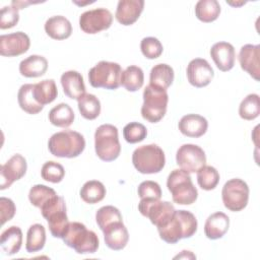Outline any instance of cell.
Returning <instances> with one entry per match:
<instances>
[{
    "label": "cell",
    "mask_w": 260,
    "mask_h": 260,
    "mask_svg": "<svg viewBox=\"0 0 260 260\" xmlns=\"http://www.w3.org/2000/svg\"><path fill=\"white\" fill-rule=\"evenodd\" d=\"M113 22V15L106 8H95L83 12L79 17V26L85 34H98L108 29Z\"/></svg>",
    "instance_id": "4fadbf2b"
},
{
    "label": "cell",
    "mask_w": 260,
    "mask_h": 260,
    "mask_svg": "<svg viewBox=\"0 0 260 260\" xmlns=\"http://www.w3.org/2000/svg\"><path fill=\"white\" fill-rule=\"evenodd\" d=\"M48 69V61L40 55H30L23 59L19 64V72L24 77L43 76Z\"/></svg>",
    "instance_id": "d4e9b609"
},
{
    "label": "cell",
    "mask_w": 260,
    "mask_h": 260,
    "mask_svg": "<svg viewBox=\"0 0 260 260\" xmlns=\"http://www.w3.org/2000/svg\"><path fill=\"white\" fill-rule=\"evenodd\" d=\"M41 176L45 181L51 183H59L65 176V170L59 162L49 160L45 162L41 170Z\"/></svg>",
    "instance_id": "ab89813d"
},
{
    "label": "cell",
    "mask_w": 260,
    "mask_h": 260,
    "mask_svg": "<svg viewBox=\"0 0 260 260\" xmlns=\"http://www.w3.org/2000/svg\"><path fill=\"white\" fill-rule=\"evenodd\" d=\"M197 182L201 189L210 191L217 186L219 182V173L211 166H204L197 171Z\"/></svg>",
    "instance_id": "8d00e7d4"
},
{
    "label": "cell",
    "mask_w": 260,
    "mask_h": 260,
    "mask_svg": "<svg viewBox=\"0 0 260 260\" xmlns=\"http://www.w3.org/2000/svg\"><path fill=\"white\" fill-rule=\"evenodd\" d=\"M106 196L104 184L98 180H90L83 184L80 189L81 199L89 204H95L102 201Z\"/></svg>",
    "instance_id": "d6a6232c"
},
{
    "label": "cell",
    "mask_w": 260,
    "mask_h": 260,
    "mask_svg": "<svg viewBox=\"0 0 260 260\" xmlns=\"http://www.w3.org/2000/svg\"><path fill=\"white\" fill-rule=\"evenodd\" d=\"M95 220L99 228L103 231L109 224L116 221H123L122 214L119 209L112 205L101 207L95 213Z\"/></svg>",
    "instance_id": "74e56055"
},
{
    "label": "cell",
    "mask_w": 260,
    "mask_h": 260,
    "mask_svg": "<svg viewBox=\"0 0 260 260\" xmlns=\"http://www.w3.org/2000/svg\"><path fill=\"white\" fill-rule=\"evenodd\" d=\"M159 237L168 244H176L181 239L191 238L197 231L195 215L187 210H176L171 219L157 228Z\"/></svg>",
    "instance_id": "6da1fadb"
},
{
    "label": "cell",
    "mask_w": 260,
    "mask_h": 260,
    "mask_svg": "<svg viewBox=\"0 0 260 260\" xmlns=\"http://www.w3.org/2000/svg\"><path fill=\"white\" fill-rule=\"evenodd\" d=\"M46 243V231L41 223H35L29 226L26 234L25 249L28 253H35L42 250Z\"/></svg>",
    "instance_id": "e575fe53"
},
{
    "label": "cell",
    "mask_w": 260,
    "mask_h": 260,
    "mask_svg": "<svg viewBox=\"0 0 260 260\" xmlns=\"http://www.w3.org/2000/svg\"><path fill=\"white\" fill-rule=\"evenodd\" d=\"M45 31L54 40H65L71 36L72 25L65 16L55 15L46 21Z\"/></svg>",
    "instance_id": "cb8c5ba5"
},
{
    "label": "cell",
    "mask_w": 260,
    "mask_h": 260,
    "mask_svg": "<svg viewBox=\"0 0 260 260\" xmlns=\"http://www.w3.org/2000/svg\"><path fill=\"white\" fill-rule=\"evenodd\" d=\"M221 198L225 208L234 212L241 211L248 204L249 187L241 179H231L222 187Z\"/></svg>",
    "instance_id": "30bf717a"
},
{
    "label": "cell",
    "mask_w": 260,
    "mask_h": 260,
    "mask_svg": "<svg viewBox=\"0 0 260 260\" xmlns=\"http://www.w3.org/2000/svg\"><path fill=\"white\" fill-rule=\"evenodd\" d=\"M132 162L141 174H156L165 167V152L156 144L142 145L133 151Z\"/></svg>",
    "instance_id": "52a82bcc"
},
{
    "label": "cell",
    "mask_w": 260,
    "mask_h": 260,
    "mask_svg": "<svg viewBox=\"0 0 260 260\" xmlns=\"http://www.w3.org/2000/svg\"><path fill=\"white\" fill-rule=\"evenodd\" d=\"M186 72L189 83L195 87H204L208 85L214 76L212 67L202 58L191 60L187 66Z\"/></svg>",
    "instance_id": "9a60e30c"
},
{
    "label": "cell",
    "mask_w": 260,
    "mask_h": 260,
    "mask_svg": "<svg viewBox=\"0 0 260 260\" xmlns=\"http://www.w3.org/2000/svg\"><path fill=\"white\" fill-rule=\"evenodd\" d=\"M220 13V5L216 0H199L195 5V15L202 22H212Z\"/></svg>",
    "instance_id": "4dcf8cb0"
},
{
    "label": "cell",
    "mask_w": 260,
    "mask_h": 260,
    "mask_svg": "<svg viewBox=\"0 0 260 260\" xmlns=\"http://www.w3.org/2000/svg\"><path fill=\"white\" fill-rule=\"evenodd\" d=\"M0 211H1V224L3 225L6 221L10 220L16 211L14 202L6 197L0 198Z\"/></svg>",
    "instance_id": "f6af8a7d"
},
{
    "label": "cell",
    "mask_w": 260,
    "mask_h": 260,
    "mask_svg": "<svg viewBox=\"0 0 260 260\" xmlns=\"http://www.w3.org/2000/svg\"><path fill=\"white\" fill-rule=\"evenodd\" d=\"M48 148L54 156L73 158L84 150L85 140L79 132L63 130L50 137Z\"/></svg>",
    "instance_id": "7a4b0ae2"
},
{
    "label": "cell",
    "mask_w": 260,
    "mask_h": 260,
    "mask_svg": "<svg viewBox=\"0 0 260 260\" xmlns=\"http://www.w3.org/2000/svg\"><path fill=\"white\" fill-rule=\"evenodd\" d=\"M210 56L220 71H230L235 65V48L228 42L215 43L210 49Z\"/></svg>",
    "instance_id": "ac0fdd59"
},
{
    "label": "cell",
    "mask_w": 260,
    "mask_h": 260,
    "mask_svg": "<svg viewBox=\"0 0 260 260\" xmlns=\"http://www.w3.org/2000/svg\"><path fill=\"white\" fill-rule=\"evenodd\" d=\"M230 226V218L223 212H214L208 216L204 224L205 236L210 240H217L224 236Z\"/></svg>",
    "instance_id": "603a6c76"
},
{
    "label": "cell",
    "mask_w": 260,
    "mask_h": 260,
    "mask_svg": "<svg viewBox=\"0 0 260 260\" xmlns=\"http://www.w3.org/2000/svg\"><path fill=\"white\" fill-rule=\"evenodd\" d=\"M49 121L57 127H69L74 121V112L69 105L61 103L51 109L49 112Z\"/></svg>",
    "instance_id": "f1b7e54d"
},
{
    "label": "cell",
    "mask_w": 260,
    "mask_h": 260,
    "mask_svg": "<svg viewBox=\"0 0 260 260\" xmlns=\"http://www.w3.org/2000/svg\"><path fill=\"white\" fill-rule=\"evenodd\" d=\"M122 68L118 63L100 61L88 72V80L92 87L117 89L121 85Z\"/></svg>",
    "instance_id": "9c48e42d"
},
{
    "label": "cell",
    "mask_w": 260,
    "mask_h": 260,
    "mask_svg": "<svg viewBox=\"0 0 260 260\" xmlns=\"http://www.w3.org/2000/svg\"><path fill=\"white\" fill-rule=\"evenodd\" d=\"M169 95L166 89L148 84L143 90V105L141 115L150 123L159 122L167 112Z\"/></svg>",
    "instance_id": "ba28073f"
},
{
    "label": "cell",
    "mask_w": 260,
    "mask_h": 260,
    "mask_svg": "<svg viewBox=\"0 0 260 260\" xmlns=\"http://www.w3.org/2000/svg\"><path fill=\"white\" fill-rule=\"evenodd\" d=\"M177 165L187 173H195L206 164L204 150L196 144H183L177 150Z\"/></svg>",
    "instance_id": "7c38bea8"
},
{
    "label": "cell",
    "mask_w": 260,
    "mask_h": 260,
    "mask_svg": "<svg viewBox=\"0 0 260 260\" xmlns=\"http://www.w3.org/2000/svg\"><path fill=\"white\" fill-rule=\"evenodd\" d=\"M174 81L173 68L165 63L154 65L150 70L149 84L161 89H166L171 86Z\"/></svg>",
    "instance_id": "484cf974"
},
{
    "label": "cell",
    "mask_w": 260,
    "mask_h": 260,
    "mask_svg": "<svg viewBox=\"0 0 260 260\" xmlns=\"http://www.w3.org/2000/svg\"><path fill=\"white\" fill-rule=\"evenodd\" d=\"M78 110L81 116L86 120H94L101 113L100 100L91 93H84L77 100Z\"/></svg>",
    "instance_id": "836d02e7"
},
{
    "label": "cell",
    "mask_w": 260,
    "mask_h": 260,
    "mask_svg": "<svg viewBox=\"0 0 260 260\" xmlns=\"http://www.w3.org/2000/svg\"><path fill=\"white\" fill-rule=\"evenodd\" d=\"M17 101L19 107L30 115H36L40 113L44 106L39 104L34 95V84L26 83L20 86L17 93Z\"/></svg>",
    "instance_id": "83f0119b"
},
{
    "label": "cell",
    "mask_w": 260,
    "mask_h": 260,
    "mask_svg": "<svg viewBox=\"0 0 260 260\" xmlns=\"http://www.w3.org/2000/svg\"><path fill=\"white\" fill-rule=\"evenodd\" d=\"M143 0H120L117 5L115 17L123 25L133 24L143 11Z\"/></svg>",
    "instance_id": "d6986e66"
},
{
    "label": "cell",
    "mask_w": 260,
    "mask_h": 260,
    "mask_svg": "<svg viewBox=\"0 0 260 260\" xmlns=\"http://www.w3.org/2000/svg\"><path fill=\"white\" fill-rule=\"evenodd\" d=\"M179 130L187 137L198 138L204 135L208 128L207 120L197 114H188L181 118L178 124Z\"/></svg>",
    "instance_id": "44dd1931"
},
{
    "label": "cell",
    "mask_w": 260,
    "mask_h": 260,
    "mask_svg": "<svg viewBox=\"0 0 260 260\" xmlns=\"http://www.w3.org/2000/svg\"><path fill=\"white\" fill-rule=\"evenodd\" d=\"M147 135L146 127L138 122L128 123L123 128V136L128 143H138L145 139Z\"/></svg>",
    "instance_id": "60d3db41"
},
{
    "label": "cell",
    "mask_w": 260,
    "mask_h": 260,
    "mask_svg": "<svg viewBox=\"0 0 260 260\" xmlns=\"http://www.w3.org/2000/svg\"><path fill=\"white\" fill-rule=\"evenodd\" d=\"M259 57H260V46L259 45H244L239 53V62L241 68L249 73L255 80H259Z\"/></svg>",
    "instance_id": "e0dca14e"
},
{
    "label": "cell",
    "mask_w": 260,
    "mask_h": 260,
    "mask_svg": "<svg viewBox=\"0 0 260 260\" xmlns=\"http://www.w3.org/2000/svg\"><path fill=\"white\" fill-rule=\"evenodd\" d=\"M138 196L140 199L147 200H158L161 198L160 186L154 181H144L138 186Z\"/></svg>",
    "instance_id": "7bdbcfd3"
},
{
    "label": "cell",
    "mask_w": 260,
    "mask_h": 260,
    "mask_svg": "<svg viewBox=\"0 0 260 260\" xmlns=\"http://www.w3.org/2000/svg\"><path fill=\"white\" fill-rule=\"evenodd\" d=\"M22 244V232L18 226L12 225L1 234L0 245L6 255L16 254Z\"/></svg>",
    "instance_id": "4316f807"
},
{
    "label": "cell",
    "mask_w": 260,
    "mask_h": 260,
    "mask_svg": "<svg viewBox=\"0 0 260 260\" xmlns=\"http://www.w3.org/2000/svg\"><path fill=\"white\" fill-rule=\"evenodd\" d=\"M144 82L143 70L135 65L128 66L121 74V85L128 91H136Z\"/></svg>",
    "instance_id": "1f68e13d"
},
{
    "label": "cell",
    "mask_w": 260,
    "mask_h": 260,
    "mask_svg": "<svg viewBox=\"0 0 260 260\" xmlns=\"http://www.w3.org/2000/svg\"><path fill=\"white\" fill-rule=\"evenodd\" d=\"M94 149L96 155L104 161H113L120 155L121 144L116 126L103 124L96 128Z\"/></svg>",
    "instance_id": "5b68a950"
},
{
    "label": "cell",
    "mask_w": 260,
    "mask_h": 260,
    "mask_svg": "<svg viewBox=\"0 0 260 260\" xmlns=\"http://www.w3.org/2000/svg\"><path fill=\"white\" fill-rule=\"evenodd\" d=\"M30 46L29 38L22 31L0 37V54L4 57H15L25 53Z\"/></svg>",
    "instance_id": "2e32d148"
},
{
    "label": "cell",
    "mask_w": 260,
    "mask_h": 260,
    "mask_svg": "<svg viewBox=\"0 0 260 260\" xmlns=\"http://www.w3.org/2000/svg\"><path fill=\"white\" fill-rule=\"evenodd\" d=\"M57 195L55 190L46 186V185H35L30 188L29 193H28V199L30 203L38 207L41 208L43 204H45L49 199H51L53 196Z\"/></svg>",
    "instance_id": "f35d334b"
},
{
    "label": "cell",
    "mask_w": 260,
    "mask_h": 260,
    "mask_svg": "<svg viewBox=\"0 0 260 260\" xmlns=\"http://www.w3.org/2000/svg\"><path fill=\"white\" fill-rule=\"evenodd\" d=\"M58 90L54 79H45L34 84V95L36 101L45 106L55 101Z\"/></svg>",
    "instance_id": "f546056e"
},
{
    "label": "cell",
    "mask_w": 260,
    "mask_h": 260,
    "mask_svg": "<svg viewBox=\"0 0 260 260\" xmlns=\"http://www.w3.org/2000/svg\"><path fill=\"white\" fill-rule=\"evenodd\" d=\"M19 20V14L18 9L13 6H4L1 9L0 14V28L1 29H7L13 27L15 24H17Z\"/></svg>",
    "instance_id": "ee69618b"
},
{
    "label": "cell",
    "mask_w": 260,
    "mask_h": 260,
    "mask_svg": "<svg viewBox=\"0 0 260 260\" xmlns=\"http://www.w3.org/2000/svg\"><path fill=\"white\" fill-rule=\"evenodd\" d=\"M138 210L143 216L149 218L151 223L156 228L167 223L176 211L174 205L171 202L161 201L160 199H140L138 203Z\"/></svg>",
    "instance_id": "8fae6325"
},
{
    "label": "cell",
    "mask_w": 260,
    "mask_h": 260,
    "mask_svg": "<svg viewBox=\"0 0 260 260\" xmlns=\"http://www.w3.org/2000/svg\"><path fill=\"white\" fill-rule=\"evenodd\" d=\"M103 233L105 243L111 250L119 251L126 247L129 240V234L123 221H116L109 224L103 230Z\"/></svg>",
    "instance_id": "ffe728a7"
},
{
    "label": "cell",
    "mask_w": 260,
    "mask_h": 260,
    "mask_svg": "<svg viewBox=\"0 0 260 260\" xmlns=\"http://www.w3.org/2000/svg\"><path fill=\"white\" fill-rule=\"evenodd\" d=\"M167 187L172 194L173 201L180 205H190L198 197L196 187L193 185L189 173L182 169H176L168 177Z\"/></svg>",
    "instance_id": "277c9868"
},
{
    "label": "cell",
    "mask_w": 260,
    "mask_h": 260,
    "mask_svg": "<svg viewBox=\"0 0 260 260\" xmlns=\"http://www.w3.org/2000/svg\"><path fill=\"white\" fill-rule=\"evenodd\" d=\"M61 84L65 95L72 100H78L85 93V85L82 75L75 71L69 70L61 75Z\"/></svg>",
    "instance_id": "7402d4cb"
},
{
    "label": "cell",
    "mask_w": 260,
    "mask_h": 260,
    "mask_svg": "<svg viewBox=\"0 0 260 260\" xmlns=\"http://www.w3.org/2000/svg\"><path fill=\"white\" fill-rule=\"evenodd\" d=\"M140 49L142 54L147 59L158 58L164 50L161 43L154 37H146L142 39L140 43Z\"/></svg>",
    "instance_id": "b9f144b4"
},
{
    "label": "cell",
    "mask_w": 260,
    "mask_h": 260,
    "mask_svg": "<svg viewBox=\"0 0 260 260\" xmlns=\"http://www.w3.org/2000/svg\"><path fill=\"white\" fill-rule=\"evenodd\" d=\"M27 165L25 158L21 154L12 155L4 165L1 166L0 189L9 188L13 182L21 179L26 173Z\"/></svg>",
    "instance_id": "5bb4252c"
},
{
    "label": "cell",
    "mask_w": 260,
    "mask_h": 260,
    "mask_svg": "<svg viewBox=\"0 0 260 260\" xmlns=\"http://www.w3.org/2000/svg\"><path fill=\"white\" fill-rule=\"evenodd\" d=\"M62 239L68 247L74 249L78 254L95 253L100 244L96 234L78 221L69 222Z\"/></svg>",
    "instance_id": "3957f363"
},
{
    "label": "cell",
    "mask_w": 260,
    "mask_h": 260,
    "mask_svg": "<svg viewBox=\"0 0 260 260\" xmlns=\"http://www.w3.org/2000/svg\"><path fill=\"white\" fill-rule=\"evenodd\" d=\"M260 114L259 95L256 93L248 94L240 104L239 115L244 120H254Z\"/></svg>",
    "instance_id": "d590c367"
},
{
    "label": "cell",
    "mask_w": 260,
    "mask_h": 260,
    "mask_svg": "<svg viewBox=\"0 0 260 260\" xmlns=\"http://www.w3.org/2000/svg\"><path fill=\"white\" fill-rule=\"evenodd\" d=\"M42 215L47 219L49 230L53 237L62 239L68 228L69 220L63 197L55 195L41 206Z\"/></svg>",
    "instance_id": "8992f818"
}]
</instances>
